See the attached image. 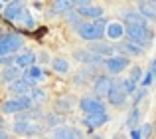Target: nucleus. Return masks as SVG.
Segmentation results:
<instances>
[{"label": "nucleus", "instance_id": "2eb2a0df", "mask_svg": "<svg viewBox=\"0 0 156 139\" xmlns=\"http://www.w3.org/2000/svg\"><path fill=\"white\" fill-rule=\"evenodd\" d=\"M30 88H32V85L28 84L24 77H16L14 81H10V93H18V96H22V93H30Z\"/></svg>", "mask_w": 156, "mask_h": 139}, {"label": "nucleus", "instance_id": "e433bc0d", "mask_svg": "<svg viewBox=\"0 0 156 139\" xmlns=\"http://www.w3.org/2000/svg\"><path fill=\"white\" fill-rule=\"evenodd\" d=\"M154 129H156V123H154Z\"/></svg>", "mask_w": 156, "mask_h": 139}, {"label": "nucleus", "instance_id": "72a5a7b5", "mask_svg": "<svg viewBox=\"0 0 156 139\" xmlns=\"http://www.w3.org/2000/svg\"><path fill=\"white\" fill-rule=\"evenodd\" d=\"M150 72L154 73V77H156V58L152 60V62H150Z\"/></svg>", "mask_w": 156, "mask_h": 139}, {"label": "nucleus", "instance_id": "f3484780", "mask_svg": "<svg viewBox=\"0 0 156 139\" xmlns=\"http://www.w3.org/2000/svg\"><path fill=\"white\" fill-rule=\"evenodd\" d=\"M71 8H73V0H53L51 2L53 14H67Z\"/></svg>", "mask_w": 156, "mask_h": 139}, {"label": "nucleus", "instance_id": "9b49d317", "mask_svg": "<svg viewBox=\"0 0 156 139\" xmlns=\"http://www.w3.org/2000/svg\"><path fill=\"white\" fill-rule=\"evenodd\" d=\"M4 18L6 20H20L22 18V14H24V8H22V4H20V0H16V2H10L6 8H4Z\"/></svg>", "mask_w": 156, "mask_h": 139}, {"label": "nucleus", "instance_id": "1a4fd4ad", "mask_svg": "<svg viewBox=\"0 0 156 139\" xmlns=\"http://www.w3.org/2000/svg\"><path fill=\"white\" fill-rule=\"evenodd\" d=\"M105 36L109 40H121L125 36V24L121 22H107V28H105Z\"/></svg>", "mask_w": 156, "mask_h": 139}, {"label": "nucleus", "instance_id": "f8f14e48", "mask_svg": "<svg viewBox=\"0 0 156 139\" xmlns=\"http://www.w3.org/2000/svg\"><path fill=\"white\" fill-rule=\"evenodd\" d=\"M77 14H79L81 18H91V20H95V18H101V16H103V8H101V6H91V4H87V6L77 8Z\"/></svg>", "mask_w": 156, "mask_h": 139}, {"label": "nucleus", "instance_id": "6e6552de", "mask_svg": "<svg viewBox=\"0 0 156 139\" xmlns=\"http://www.w3.org/2000/svg\"><path fill=\"white\" fill-rule=\"evenodd\" d=\"M138 12L148 22H154L156 20V2H152V0H138Z\"/></svg>", "mask_w": 156, "mask_h": 139}, {"label": "nucleus", "instance_id": "b1692460", "mask_svg": "<svg viewBox=\"0 0 156 139\" xmlns=\"http://www.w3.org/2000/svg\"><path fill=\"white\" fill-rule=\"evenodd\" d=\"M121 84H122V88H125V92H126V93H134V89H136V81H134V80H130V77L122 80Z\"/></svg>", "mask_w": 156, "mask_h": 139}, {"label": "nucleus", "instance_id": "2f4dec72", "mask_svg": "<svg viewBox=\"0 0 156 139\" xmlns=\"http://www.w3.org/2000/svg\"><path fill=\"white\" fill-rule=\"evenodd\" d=\"M87 4H91V0H73V6H77V8L87 6Z\"/></svg>", "mask_w": 156, "mask_h": 139}, {"label": "nucleus", "instance_id": "f03ea898", "mask_svg": "<svg viewBox=\"0 0 156 139\" xmlns=\"http://www.w3.org/2000/svg\"><path fill=\"white\" fill-rule=\"evenodd\" d=\"M24 48V38L20 34H0V56L16 54Z\"/></svg>", "mask_w": 156, "mask_h": 139}, {"label": "nucleus", "instance_id": "39448f33", "mask_svg": "<svg viewBox=\"0 0 156 139\" xmlns=\"http://www.w3.org/2000/svg\"><path fill=\"white\" fill-rule=\"evenodd\" d=\"M79 107L83 113H97V111H105V103L101 101V97H81L79 100Z\"/></svg>", "mask_w": 156, "mask_h": 139}, {"label": "nucleus", "instance_id": "423d86ee", "mask_svg": "<svg viewBox=\"0 0 156 139\" xmlns=\"http://www.w3.org/2000/svg\"><path fill=\"white\" fill-rule=\"evenodd\" d=\"M109 121V115L107 111H97V113H85V119H83V125H87L89 129H97L101 125H105Z\"/></svg>", "mask_w": 156, "mask_h": 139}, {"label": "nucleus", "instance_id": "c756f323", "mask_svg": "<svg viewBox=\"0 0 156 139\" xmlns=\"http://www.w3.org/2000/svg\"><path fill=\"white\" fill-rule=\"evenodd\" d=\"M144 96H146V89L144 88H142V89H134V105H138V101H140Z\"/></svg>", "mask_w": 156, "mask_h": 139}, {"label": "nucleus", "instance_id": "4468645a", "mask_svg": "<svg viewBox=\"0 0 156 139\" xmlns=\"http://www.w3.org/2000/svg\"><path fill=\"white\" fill-rule=\"evenodd\" d=\"M36 62V54L34 52H16V56H14V64L18 68H28V66H32V64Z\"/></svg>", "mask_w": 156, "mask_h": 139}, {"label": "nucleus", "instance_id": "4be33fe9", "mask_svg": "<svg viewBox=\"0 0 156 139\" xmlns=\"http://www.w3.org/2000/svg\"><path fill=\"white\" fill-rule=\"evenodd\" d=\"M51 66L55 72H59V73H67L69 72V64H67V60H63V58H55L51 62Z\"/></svg>", "mask_w": 156, "mask_h": 139}, {"label": "nucleus", "instance_id": "c9c22d12", "mask_svg": "<svg viewBox=\"0 0 156 139\" xmlns=\"http://www.w3.org/2000/svg\"><path fill=\"white\" fill-rule=\"evenodd\" d=\"M2 2H10V0H2Z\"/></svg>", "mask_w": 156, "mask_h": 139}, {"label": "nucleus", "instance_id": "412c9836", "mask_svg": "<svg viewBox=\"0 0 156 139\" xmlns=\"http://www.w3.org/2000/svg\"><path fill=\"white\" fill-rule=\"evenodd\" d=\"M138 119H140V109H138V105H134L133 111H130V115H129V119H126V125H129V129L136 127V125H138Z\"/></svg>", "mask_w": 156, "mask_h": 139}, {"label": "nucleus", "instance_id": "dca6fc26", "mask_svg": "<svg viewBox=\"0 0 156 139\" xmlns=\"http://www.w3.org/2000/svg\"><path fill=\"white\" fill-rule=\"evenodd\" d=\"M119 50L122 52V54H129V56H140L142 52H144V48L140 46V44H136V42H133V40H129L126 44H121L119 46Z\"/></svg>", "mask_w": 156, "mask_h": 139}, {"label": "nucleus", "instance_id": "cd10ccee", "mask_svg": "<svg viewBox=\"0 0 156 139\" xmlns=\"http://www.w3.org/2000/svg\"><path fill=\"white\" fill-rule=\"evenodd\" d=\"M152 131H154V125L152 123H142L140 125V135L142 137H150V135H152Z\"/></svg>", "mask_w": 156, "mask_h": 139}, {"label": "nucleus", "instance_id": "5701e85b", "mask_svg": "<svg viewBox=\"0 0 156 139\" xmlns=\"http://www.w3.org/2000/svg\"><path fill=\"white\" fill-rule=\"evenodd\" d=\"M2 111H4V113H18V111H20L18 101H16V100H8V101H4V103H2Z\"/></svg>", "mask_w": 156, "mask_h": 139}, {"label": "nucleus", "instance_id": "c85d7f7f", "mask_svg": "<svg viewBox=\"0 0 156 139\" xmlns=\"http://www.w3.org/2000/svg\"><path fill=\"white\" fill-rule=\"evenodd\" d=\"M10 64H14V58H12V54L0 56V66H10Z\"/></svg>", "mask_w": 156, "mask_h": 139}, {"label": "nucleus", "instance_id": "7c9ffc66", "mask_svg": "<svg viewBox=\"0 0 156 139\" xmlns=\"http://www.w3.org/2000/svg\"><path fill=\"white\" fill-rule=\"evenodd\" d=\"M152 80H154V73L148 70V72H146V76L142 77V85H144V88H146V85H150V84H152Z\"/></svg>", "mask_w": 156, "mask_h": 139}, {"label": "nucleus", "instance_id": "4c0bfd02", "mask_svg": "<svg viewBox=\"0 0 156 139\" xmlns=\"http://www.w3.org/2000/svg\"><path fill=\"white\" fill-rule=\"evenodd\" d=\"M152 2H156V0H152Z\"/></svg>", "mask_w": 156, "mask_h": 139}, {"label": "nucleus", "instance_id": "9d476101", "mask_svg": "<svg viewBox=\"0 0 156 139\" xmlns=\"http://www.w3.org/2000/svg\"><path fill=\"white\" fill-rule=\"evenodd\" d=\"M24 80H26L30 85H36L38 81H42L44 80L42 68H40V66H34V64H32V66H28L26 72H24Z\"/></svg>", "mask_w": 156, "mask_h": 139}, {"label": "nucleus", "instance_id": "aec40b11", "mask_svg": "<svg viewBox=\"0 0 156 139\" xmlns=\"http://www.w3.org/2000/svg\"><path fill=\"white\" fill-rule=\"evenodd\" d=\"M53 135L55 137H81V131L71 129V127H57L55 131H53Z\"/></svg>", "mask_w": 156, "mask_h": 139}, {"label": "nucleus", "instance_id": "393cba45", "mask_svg": "<svg viewBox=\"0 0 156 139\" xmlns=\"http://www.w3.org/2000/svg\"><path fill=\"white\" fill-rule=\"evenodd\" d=\"M30 96H32V100H34V101H46V92H44V89L34 88L30 92Z\"/></svg>", "mask_w": 156, "mask_h": 139}, {"label": "nucleus", "instance_id": "f704fd0d", "mask_svg": "<svg viewBox=\"0 0 156 139\" xmlns=\"http://www.w3.org/2000/svg\"><path fill=\"white\" fill-rule=\"evenodd\" d=\"M8 135V133L6 131H4V127H2V123H0V137H6Z\"/></svg>", "mask_w": 156, "mask_h": 139}, {"label": "nucleus", "instance_id": "7ed1b4c3", "mask_svg": "<svg viewBox=\"0 0 156 139\" xmlns=\"http://www.w3.org/2000/svg\"><path fill=\"white\" fill-rule=\"evenodd\" d=\"M129 64H130V60L126 58L125 54H119V56H107L105 58V66L107 70H109L111 73H121V72H125L126 68H129Z\"/></svg>", "mask_w": 156, "mask_h": 139}, {"label": "nucleus", "instance_id": "a211bd4d", "mask_svg": "<svg viewBox=\"0 0 156 139\" xmlns=\"http://www.w3.org/2000/svg\"><path fill=\"white\" fill-rule=\"evenodd\" d=\"M122 20H125V24H148V20L140 12H134V10H126L122 14Z\"/></svg>", "mask_w": 156, "mask_h": 139}, {"label": "nucleus", "instance_id": "a878e982", "mask_svg": "<svg viewBox=\"0 0 156 139\" xmlns=\"http://www.w3.org/2000/svg\"><path fill=\"white\" fill-rule=\"evenodd\" d=\"M129 77L138 84V81L142 80V70H140V66H133V68H130V76Z\"/></svg>", "mask_w": 156, "mask_h": 139}, {"label": "nucleus", "instance_id": "f257e3e1", "mask_svg": "<svg viewBox=\"0 0 156 139\" xmlns=\"http://www.w3.org/2000/svg\"><path fill=\"white\" fill-rule=\"evenodd\" d=\"M105 28H107V22L103 20V16H101V18H95V22L79 24L77 26V34L83 40H87V42H99L105 36Z\"/></svg>", "mask_w": 156, "mask_h": 139}, {"label": "nucleus", "instance_id": "473e14b6", "mask_svg": "<svg viewBox=\"0 0 156 139\" xmlns=\"http://www.w3.org/2000/svg\"><path fill=\"white\" fill-rule=\"evenodd\" d=\"M130 137H134V139H140V137H142V135H140V129L133 127V129H130Z\"/></svg>", "mask_w": 156, "mask_h": 139}, {"label": "nucleus", "instance_id": "6ab92c4d", "mask_svg": "<svg viewBox=\"0 0 156 139\" xmlns=\"http://www.w3.org/2000/svg\"><path fill=\"white\" fill-rule=\"evenodd\" d=\"M91 52H95V54L103 56V58H107V56H113L115 54V46H109V44H93L91 48H89Z\"/></svg>", "mask_w": 156, "mask_h": 139}, {"label": "nucleus", "instance_id": "ddd939ff", "mask_svg": "<svg viewBox=\"0 0 156 139\" xmlns=\"http://www.w3.org/2000/svg\"><path fill=\"white\" fill-rule=\"evenodd\" d=\"M16 77H20V68L16 66V64L4 66L2 72H0V81H4V84H10V81H14Z\"/></svg>", "mask_w": 156, "mask_h": 139}, {"label": "nucleus", "instance_id": "20e7f679", "mask_svg": "<svg viewBox=\"0 0 156 139\" xmlns=\"http://www.w3.org/2000/svg\"><path fill=\"white\" fill-rule=\"evenodd\" d=\"M126 96H129V93L125 92V88H122L121 81H113L109 93H107V100H109L111 105H122L126 101Z\"/></svg>", "mask_w": 156, "mask_h": 139}, {"label": "nucleus", "instance_id": "0eeeda50", "mask_svg": "<svg viewBox=\"0 0 156 139\" xmlns=\"http://www.w3.org/2000/svg\"><path fill=\"white\" fill-rule=\"evenodd\" d=\"M111 85H113V80H111L109 76H99L95 80V85H93V92H95L97 97H105L107 93H109Z\"/></svg>", "mask_w": 156, "mask_h": 139}, {"label": "nucleus", "instance_id": "bb28decb", "mask_svg": "<svg viewBox=\"0 0 156 139\" xmlns=\"http://www.w3.org/2000/svg\"><path fill=\"white\" fill-rule=\"evenodd\" d=\"M28 125H30V121L20 119V121H16V123H14V131H16V133H26Z\"/></svg>", "mask_w": 156, "mask_h": 139}]
</instances>
